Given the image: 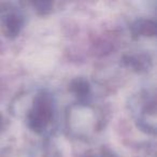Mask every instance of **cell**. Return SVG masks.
Masks as SVG:
<instances>
[{
	"instance_id": "cell-1",
	"label": "cell",
	"mask_w": 157,
	"mask_h": 157,
	"mask_svg": "<svg viewBox=\"0 0 157 157\" xmlns=\"http://www.w3.org/2000/svg\"><path fill=\"white\" fill-rule=\"evenodd\" d=\"M22 26V21L15 14H12L7 20V28L11 36H16Z\"/></svg>"
},
{
	"instance_id": "cell-2",
	"label": "cell",
	"mask_w": 157,
	"mask_h": 157,
	"mask_svg": "<svg viewBox=\"0 0 157 157\" xmlns=\"http://www.w3.org/2000/svg\"><path fill=\"white\" fill-rule=\"evenodd\" d=\"M71 90L75 93L76 95H81V96H84L88 93L90 90V85L86 83L83 80H75L73 81L71 85Z\"/></svg>"
}]
</instances>
